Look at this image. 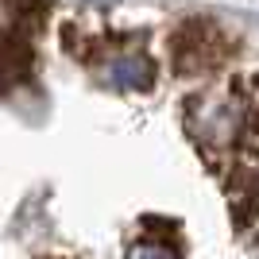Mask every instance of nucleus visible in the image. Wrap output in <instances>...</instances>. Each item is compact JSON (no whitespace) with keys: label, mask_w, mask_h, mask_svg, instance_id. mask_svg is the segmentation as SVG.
<instances>
[{"label":"nucleus","mask_w":259,"mask_h":259,"mask_svg":"<svg viewBox=\"0 0 259 259\" xmlns=\"http://www.w3.org/2000/svg\"><path fill=\"white\" fill-rule=\"evenodd\" d=\"M108 81L116 89H132V93H143V89L155 85V66L147 54H116L108 62Z\"/></svg>","instance_id":"f257e3e1"},{"label":"nucleus","mask_w":259,"mask_h":259,"mask_svg":"<svg viewBox=\"0 0 259 259\" xmlns=\"http://www.w3.org/2000/svg\"><path fill=\"white\" fill-rule=\"evenodd\" d=\"M128 259H178L170 248H159V244H136L128 251Z\"/></svg>","instance_id":"f03ea898"}]
</instances>
